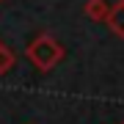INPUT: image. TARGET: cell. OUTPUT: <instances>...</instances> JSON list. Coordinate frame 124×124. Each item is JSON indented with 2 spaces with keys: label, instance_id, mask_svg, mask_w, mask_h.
Instances as JSON below:
<instances>
[{
  "label": "cell",
  "instance_id": "6da1fadb",
  "mask_svg": "<svg viewBox=\"0 0 124 124\" xmlns=\"http://www.w3.org/2000/svg\"><path fill=\"white\" fill-rule=\"evenodd\" d=\"M25 55H28V61H31L36 69L50 72L53 66H58V63H61V58H63V47L58 44V39H53L50 33H39V36L31 41V44H28Z\"/></svg>",
  "mask_w": 124,
  "mask_h": 124
},
{
  "label": "cell",
  "instance_id": "7a4b0ae2",
  "mask_svg": "<svg viewBox=\"0 0 124 124\" xmlns=\"http://www.w3.org/2000/svg\"><path fill=\"white\" fill-rule=\"evenodd\" d=\"M83 14L88 19H94V22H108V17H110V6H108V0H85Z\"/></svg>",
  "mask_w": 124,
  "mask_h": 124
},
{
  "label": "cell",
  "instance_id": "3957f363",
  "mask_svg": "<svg viewBox=\"0 0 124 124\" xmlns=\"http://www.w3.org/2000/svg\"><path fill=\"white\" fill-rule=\"evenodd\" d=\"M108 28L124 39V0H119L116 6H110V17H108Z\"/></svg>",
  "mask_w": 124,
  "mask_h": 124
},
{
  "label": "cell",
  "instance_id": "277c9868",
  "mask_svg": "<svg viewBox=\"0 0 124 124\" xmlns=\"http://www.w3.org/2000/svg\"><path fill=\"white\" fill-rule=\"evenodd\" d=\"M14 63H17V55H14V50L8 44H3L0 41V75H6V72L14 69Z\"/></svg>",
  "mask_w": 124,
  "mask_h": 124
},
{
  "label": "cell",
  "instance_id": "5b68a950",
  "mask_svg": "<svg viewBox=\"0 0 124 124\" xmlns=\"http://www.w3.org/2000/svg\"><path fill=\"white\" fill-rule=\"evenodd\" d=\"M0 3H3V0H0Z\"/></svg>",
  "mask_w": 124,
  "mask_h": 124
}]
</instances>
